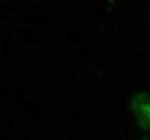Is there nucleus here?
<instances>
[{"label": "nucleus", "mask_w": 150, "mask_h": 140, "mask_svg": "<svg viewBox=\"0 0 150 140\" xmlns=\"http://www.w3.org/2000/svg\"><path fill=\"white\" fill-rule=\"evenodd\" d=\"M131 111L142 130H150V92H137L131 97Z\"/></svg>", "instance_id": "1"}]
</instances>
